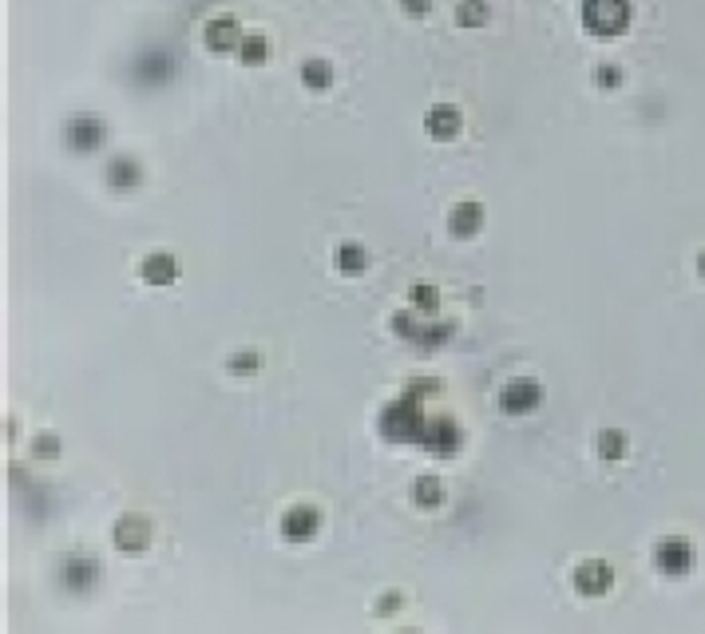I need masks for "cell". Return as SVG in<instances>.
<instances>
[{
    "instance_id": "6da1fadb",
    "label": "cell",
    "mask_w": 705,
    "mask_h": 634,
    "mask_svg": "<svg viewBox=\"0 0 705 634\" xmlns=\"http://www.w3.org/2000/svg\"><path fill=\"white\" fill-rule=\"evenodd\" d=\"M428 393H440V381H428V377H416L408 389H404L401 397H393L389 405H385V413H381V436L385 440H393V444H424V432H428V424L432 417L424 413V397Z\"/></svg>"
},
{
    "instance_id": "7a4b0ae2",
    "label": "cell",
    "mask_w": 705,
    "mask_h": 634,
    "mask_svg": "<svg viewBox=\"0 0 705 634\" xmlns=\"http://www.w3.org/2000/svg\"><path fill=\"white\" fill-rule=\"evenodd\" d=\"M127 80L143 92H159L171 88L179 80V56L167 44H147L127 60Z\"/></svg>"
},
{
    "instance_id": "3957f363",
    "label": "cell",
    "mask_w": 705,
    "mask_h": 634,
    "mask_svg": "<svg viewBox=\"0 0 705 634\" xmlns=\"http://www.w3.org/2000/svg\"><path fill=\"white\" fill-rule=\"evenodd\" d=\"M579 20L591 36L599 40H614L630 32L634 20V0H583L579 4Z\"/></svg>"
},
{
    "instance_id": "277c9868",
    "label": "cell",
    "mask_w": 705,
    "mask_h": 634,
    "mask_svg": "<svg viewBox=\"0 0 705 634\" xmlns=\"http://www.w3.org/2000/svg\"><path fill=\"white\" fill-rule=\"evenodd\" d=\"M393 333L412 341L416 349H444L452 337H456V325L452 321H436V317H412V310L404 314H393Z\"/></svg>"
},
{
    "instance_id": "5b68a950",
    "label": "cell",
    "mask_w": 705,
    "mask_h": 634,
    "mask_svg": "<svg viewBox=\"0 0 705 634\" xmlns=\"http://www.w3.org/2000/svg\"><path fill=\"white\" fill-rule=\"evenodd\" d=\"M60 135H64V147H68V151L92 155V151H100L103 143H107V119L96 115V111H76V115L64 119Z\"/></svg>"
},
{
    "instance_id": "8992f818",
    "label": "cell",
    "mask_w": 705,
    "mask_h": 634,
    "mask_svg": "<svg viewBox=\"0 0 705 634\" xmlns=\"http://www.w3.org/2000/svg\"><path fill=\"white\" fill-rule=\"evenodd\" d=\"M96 583H100V559H96V555L72 551V555L60 559V587H64V591L88 595Z\"/></svg>"
},
{
    "instance_id": "52a82bcc",
    "label": "cell",
    "mask_w": 705,
    "mask_h": 634,
    "mask_svg": "<svg viewBox=\"0 0 705 634\" xmlns=\"http://www.w3.org/2000/svg\"><path fill=\"white\" fill-rule=\"evenodd\" d=\"M543 405V385L535 377H515L500 389V409L507 417H527Z\"/></svg>"
},
{
    "instance_id": "ba28073f",
    "label": "cell",
    "mask_w": 705,
    "mask_h": 634,
    "mask_svg": "<svg viewBox=\"0 0 705 634\" xmlns=\"http://www.w3.org/2000/svg\"><path fill=\"white\" fill-rule=\"evenodd\" d=\"M654 563H658V571L670 575V579L690 575V571H694V547H690V539H682V535H666V539H658V547H654Z\"/></svg>"
},
{
    "instance_id": "9c48e42d",
    "label": "cell",
    "mask_w": 705,
    "mask_h": 634,
    "mask_svg": "<svg viewBox=\"0 0 705 634\" xmlns=\"http://www.w3.org/2000/svg\"><path fill=\"white\" fill-rule=\"evenodd\" d=\"M571 583H575V591H579L583 599H603L606 591L614 587V567H610L606 559H583V563L575 567Z\"/></svg>"
},
{
    "instance_id": "30bf717a",
    "label": "cell",
    "mask_w": 705,
    "mask_h": 634,
    "mask_svg": "<svg viewBox=\"0 0 705 634\" xmlns=\"http://www.w3.org/2000/svg\"><path fill=\"white\" fill-rule=\"evenodd\" d=\"M242 24L230 16V12H222V16H210L206 20V28H202V44L214 52V56H226V52H238V44H242Z\"/></svg>"
},
{
    "instance_id": "8fae6325",
    "label": "cell",
    "mask_w": 705,
    "mask_h": 634,
    "mask_svg": "<svg viewBox=\"0 0 705 634\" xmlns=\"http://www.w3.org/2000/svg\"><path fill=\"white\" fill-rule=\"evenodd\" d=\"M420 448L432 452V456H444V460H448V456H456V452L464 448V432H460V424L452 421V417H432Z\"/></svg>"
},
{
    "instance_id": "7c38bea8",
    "label": "cell",
    "mask_w": 705,
    "mask_h": 634,
    "mask_svg": "<svg viewBox=\"0 0 705 634\" xmlns=\"http://www.w3.org/2000/svg\"><path fill=\"white\" fill-rule=\"evenodd\" d=\"M111 539H115V547H119V551L139 555V551H147V547H151V524H147V516L127 512V516H119V520H115Z\"/></svg>"
},
{
    "instance_id": "4fadbf2b",
    "label": "cell",
    "mask_w": 705,
    "mask_h": 634,
    "mask_svg": "<svg viewBox=\"0 0 705 634\" xmlns=\"http://www.w3.org/2000/svg\"><path fill=\"white\" fill-rule=\"evenodd\" d=\"M317 531H321V508H313V504H294L282 516V539H290V543H305Z\"/></svg>"
},
{
    "instance_id": "5bb4252c",
    "label": "cell",
    "mask_w": 705,
    "mask_h": 634,
    "mask_svg": "<svg viewBox=\"0 0 705 634\" xmlns=\"http://www.w3.org/2000/svg\"><path fill=\"white\" fill-rule=\"evenodd\" d=\"M460 127H464L460 107L436 104V107H428V111H424V135H428V139H436V143L456 139V135H460Z\"/></svg>"
},
{
    "instance_id": "9a60e30c",
    "label": "cell",
    "mask_w": 705,
    "mask_h": 634,
    "mask_svg": "<svg viewBox=\"0 0 705 634\" xmlns=\"http://www.w3.org/2000/svg\"><path fill=\"white\" fill-rule=\"evenodd\" d=\"M103 179H107L111 191H135V187L143 183V167H139V159H131V155H115V159H107Z\"/></svg>"
},
{
    "instance_id": "2e32d148",
    "label": "cell",
    "mask_w": 705,
    "mask_h": 634,
    "mask_svg": "<svg viewBox=\"0 0 705 634\" xmlns=\"http://www.w3.org/2000/svg\"><path fill=\"white\" fill-rule=\"evenodd\" d=\"M480 226H484V207L480 203H456L452 211H448V234L452 238H476L480 234Z\"/></svg>"
},
{
    "instance_id": "e0dca14e",
    "label": "cell",
    "mask_w": 705,
    "mask_h": 634,
    "mask_svg": "<svg viewBox=\"0 0 705 634\" xmlns=\"http://www.w3.org/2000/svg\"><path fill=\"white\" fill-rule=\"evenodd\" d=\"M139 274H143L147 286H171L179 278V258L167 254V250H155V254H147V262L139 266Z\"/></svg>"
},
{
    "instance_id": "ac0fdd59",
    "label": "cell",
    "mask_w": 705,
    "mask_h": 634,
    "mask_svg": "<svg viewBox=\"0 0 705 634\" xmlns=\"http://www.w3.org/2000/svg\"><path fill=\"white\" fill-rule=\"evenodd\" d=\"M333 266H337L341 274L357 278V274H365V270H369V250H365L361 242H341V246L333 250Z\"/></svg>"
},
{
    "instance_id": "d6986e66",
    "label": "cell",
    "mask_w": 705,
    "mask_h": 634,
    "mask_svg": "<svg viewBox=\"0 0 705 634\" xmlns=\"http://www.w3.org/2000/svg\"><path fill=\"white\" fill-rule=\"evenodd\" d=\"M412 504H416V508H424V512L440 508V504H444V480H440V476H432V472L416 476V484H412Z\"/></svg>"
},
{
    "instance_id": "ffe728a7",
    "label": "cell",
    "mask_w": 705,
    "mask_h": 634,
    "mask_svg": "<svg viewBox=\"0 0 705 634\" xmlns=\"http://www.w3.org/2000/svg\"><path fill=\"white\" fill-rule=\"evenodd\" d=\"M333 80H337V72H333V64H329V60L313 56V60H305L302 64V84L309 88V92H329V88H333Z\"/></svg>"
},
{
    "instance_id": "44dd1931",
    "label": "cell",
    "mask_w": 705,
    "mask_h": 634,
    "mask_svg": "<svg viewBox=\"0 0 705 634\" xmlns=\"http://www.w3.org/2000/svg\"><path fill=\"white\" fill-rule=\"evenodd\" d=\"M234 56H238V64H246V68H258V64H266V56H270V40H266L262 32H246Z\"/></svg>"
},
{
    "instance_id": "7402d4cb",
    "label": "cell",
    "mask_w": 705,
    "mask_h": 634,
    "mask_svg": "<svg viewBox=\"0 0 705 634\" xmlns=\"http://www.w3.org/2000/svg\"><path fill=\"white\" fill-rule=\"evenodd\" d=\"M595 448H599L603 460H622V456L630 452V436H626L622 428H603L599 440H595Z\"/></svg>"
},
{
    "instance_id": "603a6c76",
    "label": "cell",
    "mask_w": 705,
    "mask_h": 634,
    "mask_svg": "<svg viewBox=\"0 0 705 634\" xmlns=\"http://www.w3.org/2000/svg\"><path fill=\"white\" fill-rule=\"evenodd\" d=\"M488 20H492L488 0H460V4H456V24H460V28H484Z\"/></svg>"
},
{
    "instance_id": "cb8c5ba5",
    "label": "cell",
    "mask_w": 705,
    "mask_h": 634,
    "mask_svg": "<svg viewBox=\"0 0 705 634\" xmlns=\"http://www.w3.org/2000/svg\"><path fill=\"white\" fill-rule=\"evenodd\" d=\"M408 302H412V310H420V314H436V310H440V290H436L432 282H412V286H408Z\"/></svg>"
},
{
    "instance_id": "d4e9b609",
    "label": "cell",
    "mask_w": 705,
    "mask_h": 634,
    "mask_svg": "<svg viewBox=\"0 0 705 634\" xmlns=\"http://www.w3.org/2000/svg\"><path fill=\"white\" fill-rule=\"evenodd\" d=\"M258 369H262V353L258 349H238V353L226 357V373H234V377H254Z\"/></svg>"
},
{
    "instance_id": "484cf974",
    "label": "cell",
    "mask_w": 705,
    "mask_h": 634,
    "mask_svg": "<svg viewBox=\"0 0 705 634\" xmlns=\"http://www.w3.org/2000/svg\"><path fill=\"white\" fill-rule=\"evenodd\" d=\"M32 452H36L40 460H48V456L56 460V456H60V436H56V432H40V436L32 440Z\"/></svg>"
},
{
    "instance_id": "4316f807",
    "label": "cell",
    "mask_w": 705,
    "mask_h": 634,
    "mask_svg": "<svg viewBox=\"0 0 705 634\" xmlns=\"http://www.w3.org/2000/svg\"><path fill=\"white\" fill-rule=\"evenodd\" d=\"M595 84H599L603 92H610V88H622V68H618V64H599Z\"/></svg>"
},
{
    "instance_id": "83f0119b",
    "label": "cell",
    "mask_w": 705,
    "mask_h": 634,
    "mask_svg": "<svg viewBox=\"0 0 705 634\" xmlns=\"http://www.w3.org/2000/svg\"><path fill=\"white\" fill-rule=\"evenodd\" d=\"M401 8L408 12V16H416V20H420V16H428V12H432V0H401Z\"/></svg>"
},
{
    "instance_id": "f1b7e54d",
    "label": "cell",
    "mask_w": 705,
    "mask_h": 634,
    "mask_svg": "<svg viewBox=\"0 0 705 634\" xmlns=\"http://www.w3.org/2000/svg\"><path fill=\"white\" fill-rule=\"evenodd\" d=\"M397 607H404V595H397V591H389V595L381 599V607H377V615H393Z\"/></svg>"
},
{
    "instance_id": "f546056e",
    "label": "cell",
    "mask_w": 705,
    "mask_h": 634,
    "mask_svg": "<svg viewBox=\"0 0 705 634\" xmlns=\"http://www.w3.org/2000/svg\"><path fill=\"white\" fill-rule=\"evenodd\" d=\"M698 278H705V250L698 254Z\"/></svg>"
}]
</instances>
